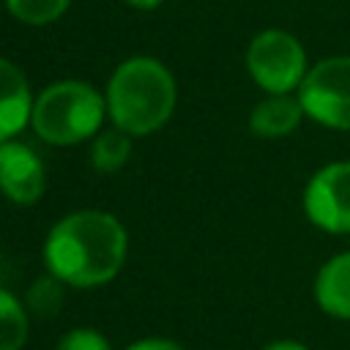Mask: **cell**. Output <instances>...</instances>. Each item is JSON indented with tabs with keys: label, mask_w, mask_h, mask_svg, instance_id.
Instances as JSON below:
<instances>
[{
	"label": "cell",
	"mask_w": 350,
	"mask_h": 350,
	"mask_svg": "<svg viewBox=\"0 0 350 350\" xmlns=\"http://www.w3.org/2000/svg\"><path fill=\"white\" fill-rule=\"evenodd\" d=\"M126 260V230L104 211H77L63 216L44 241L49 273L71 287L109 282Z\"/></svg>",
	"instance_id": "obj_1"
},
{
	"label": "cell",
	"mask_w": 350,
	"mask_h": 350,
	"mask_svg": "<svg viewBox=\"0 0 350 350\" xmlns=\"http://www.w3.org/2000/svg\"><path fill=\"white\" fill-rule=\"evenodd\" d=\"M175 79L153 57L123 60L107 85V109L118 129L131 137L161 129L175 109Z\"/></svg>",
	"instance_id": "obj_2"
},
{
	"label": "cell",
	"mask_w": 350,
	"mask_h": 350,
	"mask_svg": "<svg viewBox=\"0 0 350 350\" xmlns=\"http://www.w3.org/2000/svg\"><path fill=\"white\" fill-rule=\"evenodd\" d=\"M104 112L107 96H98L88 82L66 79L49 85L33 101L30 123L49 145H77L98 131Z\"/></svg>",
	"instance_id": "obj_3"
},
{
	"label": "cell",
	"mask_w": 350,
	"mask_h": 350,
	"mask_svg": "<svg viewBox=\"0 0 350 350\" xmlns=\"http://www.w3.org/2000/svg\"><path fill=\"white\" fill-rule=\"evenodd\" d=\"M246 68L265 93H293L309 71L301 41L279 27H268L252 38L246 49Z\"/></svg>",
	"instance_id": "obj_4"
},
{
	"label": "cell",
	"mask_w": 350,
	"mask_h": 350,
	"mask_svg": "<svg viewBox=\"0 0 350 350\" xmlns=\"http://www.w3.org/2000/svg\"><path fill=\"white\" fill-rule=\"evenodd\" d=\"M298 98L314 123L350 131V55H334L312 66L298 88Z\"/></svg>",
	"instance_id": "obj_5"
},
{
	"label": "cell",
	"mask_w": 350,
	"mask_h": 350,
	"mask_svg": "<svg viewBox=\"0 0 350 350\" xmlns=\"http://www.w3.org/2000/svg\"><path fill=\"white\" fill-rule=\"evenodd\" d=\"M304 211L317 230L350 232V161H331L309 178Z\"/></svg>",
	"instance_id": "obj_6"
},
{
	"label": "cell",
	"mask_w": 350,
	"mask_h": 350,
	"mask_svg": "<svg viewBox=\"0 0 350 350\" xmlns=\"http://www.w3.org/2000/svg\"><path fill=\"white\" fill-rule=\"evenodd\" d=\"M46 183L44 164L38 153L16 139L0 142V191L19 205H33L41 200Z\"/></svg>",
	"instance_id": "obj_7"
},
{
	"label": "cell",
	"mask_w": 350,
	"mask_h": 350,
	"mask_svg": "<svg viewBox=\"0 0 350 350\" xmlns=\"http://www.w3.org/2000/svg\"><path fill=\"white\" fill-rule=\"evenodd\" d=\"M33 115V98L25 74L0 57V142L14 139Z\"/></svg>",
	"instance_id": "obj_8"
},
{
	"label": "cell",
	"mask_w": 350,
	"mask_h": 350,
	"mask_svg": "<svg viewBox=\"0 0 350 350\" xmlns=\"http://www.w3.org/2000/svg\"><path fill=\"white\" fill-rule=\"evenodd\" d=\"M304 107L298 93H268L260 104H254L252 115H249V129L252 134L262 137V139H276V137H287L290 131H295L301 126L304 118Z\"/></svg>",
	"instance_id": "obj_9"
},
{
	"label": "cell",
	"mask_w": 350,
	"mask_h": 350,
	"mask_svg": "<svg viewBox=\"0 0 350 350\" xmlns=\"http://www.w3.org/2000/svg\"><path fill=\"white\" fill-rule=\"evenodd\" d=\"M317 306L336 320H350V252L334 254L314 276Z\"/></svg>",
	"instance_id": "obj_10"
},
{
	"label": "cell",
	"mask_w": 350,
	"mask_h": 350,
	"mask_svg": "<svg viewBox=\"0 0 350 350\" xmlns=\"http://www.w3.org/2000/svg\"><path fill=\"white\" fill-rule=\"evenodd\" d=\"M131 156V134L123 129L101 131L90 148V161L98 172H118Z\"/></svg>",
	"instance_id": "obj_11"
},
{
	"label": "cell",
	"mask_w": 350,
	"mask_h": 350,
	"mask_svg": "<svg viewBox=\"0 0 350 350\" xmlns=\"http://www.w3.org/2000/svg\"><path fill=\"white\" fill-rule=\"evenodd\" d=\"M27 339V314L22 301L0 287V350H22Z\"/></svg>",
	"instance_id": "obj_12"
},
{
	"label": "cell",
	"mask_w": 350,
	"mask_h": 350,
	"mask_svg": "<svg viewBox=\"0 0 350 350\" xmlns=\"http://www.w3.org/2000/svg\"><path fill=\"white\" fill-rule=\"evenodd\" d=\"M71 0H5L11 16L25 25H49L66 14Z\"/></svg>",
	"instance_id": "obj_13"
},
{
	"label": "cell",
	"mask_w": 350,
	"mask_h": 350,
	"mask_svg": "<svg viewBox=\"0 0 350 350\" xmlns=\"http://www.w3.org/2000/svg\"><path fill=\"white\" fill-rule=\"evenodd\" d=\"M60 284H63V282H60L55 273L36 279V282L30 284V290H27V306H30V312L38 314V317H52V314H57V309L63 306V287H60Z\"/></svg>",
	"instance_id": "obj_14"
},
{
	"label": "cell",
	"mask_w": 350,
	"mask_h": 350,
	"mask_svg": "<svg viewBox=\"0 0 350 350\" xmlns=\"http://www.w3.org/2000/svg\"><path fill=\"white\" fill-rule=\"evenodd\" d=\"M57 350H112V345L96 328H74L60 336Z\"/></svg>",
	"instance_id": "obj_15"
},
{
	"label": "cell",
	"mask_w": 350,
	"mask_h": 350,
	"mask_svg": "<svg viewBox=\"0 0 350 350\" xmlns=\"http://www.w3.org/2000/svg\"><path fill=\"white\" fill-rule=\"evenodd\" d=\"M126 350H183L180 345L170 342V339H159V336H150V339H139L134 345H129Z\"/></svg>",
	"instance_id": "obj_16"
},
{
	"label": "cell",
	"mask_w": 350,
	"mask_h": 350,
	"mask_svg": "<svg viewBox=\"0 0 350 350\" xmlns=\"http://www.w3.org/2000/svg\"><path fill=\"white\" fill-rule=\"evenodd\" d=\"M262 350H309V347L301 345V342H295V339H276V342L265 345Z\"/></svg>",
	"instance_id": "obj_17"
},
{
	"label": "cell",
	"mask_w": 350,
	"mask_h": 350,
	"mask_svg": "<svg viewBox=\"0 0 350 350\" xmlns=\"http://www.w3.org/2000/svg\"><path fill=\"white\" fill-rule=\"evenodd\" d=\"M126 3H131V5H137V8H156L161 0H126Z\"/></svg>",
	"instance_id": "obj_18"
}]
</instances>
